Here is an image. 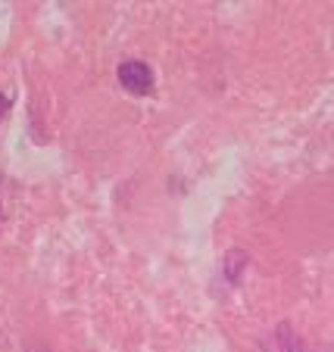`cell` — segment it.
I'll list each match as a JSON object with an SVG mask.
<instances>
[{"instance_id": "277c9868", "label": "cell", "mask_w": 334, "mask_h": 352, "mask_svg": "<svg viewBox=\"0 0 334 352\" xmlns=\"http://www.w3.org/2000/svg\"><path fill=\"white\" fill-rule=\"evenodd\" d=\"M10 113V97L7 94H0V122H3V116Z\"/></svg>"}, {"instance_id": "5b68a950", "label": "cell", "mask_w": 334, "mask_h": 352, "mask_svg": "<svg viewBox=\"0 0 334 352\" xmlns=\"http://www.w3.org/2000/svg\"><path fill=\"white\" fill-rule=\"evenodd\" d=\"M0 221H3V209H0Z\"/></svg>"}, {"instance_id": "7a4b0ae2", "label": "cell", "mask_w": 334, "mask_h": 352, "mask_svg": "<svg viewBox=\"0 0 334 352\" xmlns=\"http://www.w3.org/2000/svg\"><path fill=\"white\" fill-rule=\"evenodd\" d=\"M262 352H313V349H309V346L300 340V333L284 321V324H278L266 340H262Z\"/></svg>"}, {"instance_id": "3957f363", "label": "cell", "mask_w": 334, "mask_h": 352, "mask_svg": "<svg viewBox=\"0 0 334 352\" xmlns=\"http://www.w3.org/2000/svg\"><path fill=\"white\" fill-rule=\"evenodd\" d=\"M247 265H250V256L244 250H228L225 259H222V274H225L228 284H238Z\"/></svg>"}, {"instance_id": "6da1fadb", "label": "cell", "mask_w": 334, "mask_h": 352, "mask_svg": "<svg viewBox=\"0 0 334 352\" xmlns=\"http://www.w3.org/2000/svg\"><path fill=\"white\" fill-rule=\"evenodd\" d=\"M116 75H119V85L125 87L128 94H134V97H147V94H154V69H150L144 60L119 63Z\"/></svg>"}]
</instances>
